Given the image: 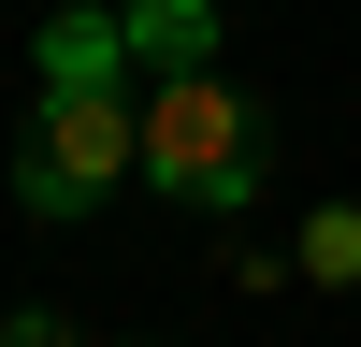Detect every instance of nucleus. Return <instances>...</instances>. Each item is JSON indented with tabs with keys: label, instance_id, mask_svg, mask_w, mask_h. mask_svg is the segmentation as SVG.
I'll list each match as a JSON object with an SVG mask.
<instances>
[{
	"label": "nucleus",
	"instance_id": "f257e3e1",
	"mask_svg": "<svg viewBox=\"0 0 361 347\" xmlns=\"http://www.w3.org/2000/svg\"><path fill=\"white\" fill-rule=\"evenodd\" d=\"M260 159H275V116L231 73H159V102H145V188L231 217V202H260Z\"/></svg>",
	"mask_w": 361,
	"mask_h": 347
},
{
	"label": "nucleus",
	"instance_id": "f03ea898",
	"mask_svg": "<svg viewBox=\"0 0 361 347\" xmlns=\"http://www.w3.org/2000/svg\"><path fill=\"white\" fill-rule=\"evenodd\" d=\"M116 174H145V102L130 87H44L29 130H15V202L29 217H87Z\"/></svg>",
	"mask_w": 361,
	"mask_h": 347
},
{
	"label": "nucleus",
	"instance_id": "7ed1b4c3",
	"mask_svg": "<svg viewBox=\"0 0 361 347\" xmlns=\"http://www.w3.org/2000/svg\"><path fill=\"white\" fill-rule=\"evenodd\" d=\"M29 58H44V87H130V15H44L29 29Z\"/></svg>",
	"mask_w": 361,
	"mask_h": 347
},
{
	"label": "nucleus",
	"instance_id": "20e7f679",
	"mask_svg": "<svg viewBox=\"0 0 361 347\" xmlns=\"http://www.w3.org/2000/svg\"><path fill=\"white\" fill-rule=\"evenodd\" d=\"M130 73H217V0H130Z\"/></svg>",
	"mask_w": 361,
	"mask_h": 347
},
{
	"label": "nucleus",
	"instance_id": "39448f33",
	"mask_svg": "<svg viewBox=\"0 0 361 347\" xmlns=\"http://www.w3.org/2000/svg\"><path fill=\"white\" fill-rule=\"evenodd\" d=\"M289 260H304V289H361V202H318Z\"/></svg>",
	"mask_w": 361,
	"mask_h": 347
},
{
	"label": "nucleus",
	"instance_id": "423d86ee",
	"mask_svg": "<svg viewBox=\"0 0 361 347\" xmlns=\"http://www.w3.org/2000/svg\"><path fill=\"white\" fill-rule=\"evenodd\" d=\"M0 347H73V318H44V304H15V318H0Z\"/></svg>",
	"mask_w": 361,
	"mask_h": 347
}]
</instances>
